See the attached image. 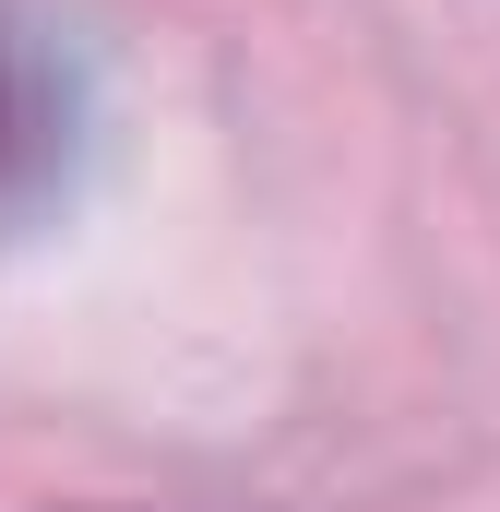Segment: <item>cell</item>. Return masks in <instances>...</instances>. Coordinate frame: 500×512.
Segmentation results:
<instances>
[{
    "mask_svg": "<svg viewBox=\"0 0 500 512\" xmlns=\"http://www.w3.org/2000/svg\"><path fill=\"white\" fill-rule=\"evenodd\" d=\"M60 155H72V84L36 48V24L0 12V227L60 191Z\"/></svg>",
    "mask_w": 500,
    "mask_h": 512,
    "instance_id": "1",
    "label": "cell"
}]
</instances>
